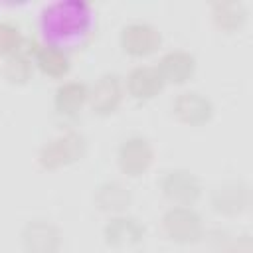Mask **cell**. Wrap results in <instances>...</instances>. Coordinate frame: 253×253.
I'll return each instance as SVG.
<instances>
[{
	"mask_svg": "<svg viewBox=\"0 0 253 253\" xmlns=\"http://www.w3.org/2000/svg\"><path fill=\"white\" fill-rule=\"evenodd\" d=\"M160 190L162 194L176 206H192L200 194H202V184L196 174H192L186 168H174L168 170L162 180H160Z\"/></svg>",
	"mask_w": 253,
	"mask_h": 253,
	"instance_id": "obj_5",
	"label": "cell"
},
{
	"mask_svg": "<svg viewBox=\"0 0 253 253\" xmlns=\"http://www.w3.org/2000/svg\"><path fill=\"white\" fill-rule=\"evenodd\" d=\"M130 190L117 182V180H109L97 186L95 190V204L99 206V210L107 211V213H123L128 206H130Z\"/></svg>",
	"mask_w": 253,
	"mask_h": 253,
	"instance_id": "obj_15",
	"label": "cell"
},
{
	"mask_svg": "<svg viewBox=\"0 0 253 253\" xmlns=\"http://www.w3.org/2000/svg\"><path fill=\"white\" fill-rule=\"evenodd\" d=\"M144 233H146L144 223L138 217L126 215V213H119V215L111 217L103 227V237L113 247L136 245L144 239Z\"/></svg>",
	"mask_w": 253,
	"mask_h": 253,
	"instance_id": "obj_10",
	"label": "cell"
},
{
	"mask_svg": "<svg viewBox=\"0 0 253 253\" xmlns=\"http://www.w3.org/2000/svg\"><path fill=\"white\" fill-rule=\"evenodd\" d=\"M22 247L28 253H57L61 247V231L47 219H32L22 227Z\"/></svg>",
	"mask_w": 253,
	"mask_h": 253,
	"instance_id": "obj_7",
	"label": "cell"
},
{
	"mask_svg": "<svg viewBox=\"0 0 253 253\" xmlns=\"http://www.w3.org/2000/svg\"><path fill=\"white\" fill-rule=\"evenodd\" d=\"M125 97V85L119 73H103L89 89V105L97 115H111L119 109Z\"/></svg>",
	"mask_w": 253,
	"mask_h": 253,
	"instance_id": "obj_8",
	"label": "cell"
},
{
	"mask_svg": "<svg viewBox=\"0 0 253 253\" xmlns=\"http://www.w3.org/2000/svg\"><path fill=\"white\" fill-rule=\"evenodd\" d=\"M22 40H24V36L14 22L0 20V55H10V53L18 51Z\"/></svg>",
	"mask_w": 253,
	"mask_h": 253,
	"instance_id": "obj_20",
	"label": "cell"
},
{
	"mask_svg": "<svg viewBox=\"0 0 253 253\" xmlns=\"http://www.w3.org/2000/svg\"><path fill=\"white\" fill-rule=\"evenodd\" d=\"M85 154V138L79 132L67 130L49 138L38 152V162L43 170H57Z\"/></svg>",
	"mask_w": 253,
	"mask_h": 253,
	"instance_id": "obj_2",
	"label": "cell"
},
{
	"mask_svg": "<svg viewBox=\"0 0 253 253\" xmlns=\"http://www.w3.org/2000/svg\"><path fill=\"white\" fill-rule=\"evenodd\" d=\"M156 69L160 71L164 83L182 85L194 75L196 57H194V53H190L186 49H170L158 59Z\"/></svg>",
	"mask_w": 253,
	"mask_h": 253,
	"instance_id": "obj_12",
	"label": "cell"
},
{
	"mask_svg": "<svg viewBox=\"0 0 253 253\" xmlns=\"http://www.w3.org/2000/svg\"><path fill=\"white\" fill-rule=\"evenodd\" d=\"M121 47L134 57H144L154 53L162 43L160 30L150 22H128L121 28L119 36Z\"/></svg>",
	"mask_w": 253,
	"mask_h": 253,
	"instance_id": "obj_4",
	"label": "cell"
},
{
	"mask_svg": "<svg viewBox=\"0 0 253 253\" xmlns=\"http://www.w3.org/2000/svg\"><path fill=\"white\" fill-rule=\"evenodd\" d=\"M164 79L156 65H136L126 75V89L138 101L154 99L164 89Z\"/></svg>",
	"mask_w": 253,
	"mask_h": 253,
	"instance_id": "obj_13",
	"label": "cell"
},
{
	"mask_svg": "<svg viewBox=\"0 0 253 253\" xmlns=\"http://www.w3.org/2000/svg\"><path fill=\"white\" fill-rule=\"evenodd\" d=\"M249 204V186L241 180H227L213 188L211 208L221 215H237Z\"/></svg>",
	"mask_w": 253,
	"mask_h": 253,
	"instance_id": "obj_11",
	"label": "cell"
},
{
	"mask_svg": "<svg viewBox=\"0 0 253 253\" xmlns=\"http://www.w3.org/2000/svg\"><path fill=\"white\" fill-rule=\"evenodd\" d=\"M154 160V150L148 138L144 136H128L121 142L117 152V162L123 174L126 176H140L144 174Z\"/></svg>",
	"mask_w": 253,
	"mask_h": 253,
	"instance_id": "obj_6",
	"label": "cell"
},
{
	"mask_svg": "<svg viewBox=\"0 0 253 253\" xmlns=\"http://www.w3.org/2000/svg\"><path fill=\"white\" fill-rule=\"evenodd\" d=\"M2 73L4 77L14 83V85H24L32 79V73H34V63H32V57L22 53V51H14L10 55H6L4 59V67H2Z\"/></svg>",
	"mask_w": 253,
	"mask_h": 253,
	"instance_id": "obj_18",
	"label": "cell"
},
{
	"mask_svg": "<svg viewBox=\"0 0 253 253\" xmlns=\"http://www.w3.org/2000/svg\"><path fill=\"white\" fill-rule=\"evenodd\" d=\"M160 223H162V231L178 243H192V241H198L204 235L202 215L192 206H172V208H168L164 211Z\"/></svg>",
	"mask_w": 253,
	"mask_h": 253,
	"instance_id": "obj_3",
	"label": "cell"
},
{
	"mask_svg": "<svg viewBox=\"0 0 253 253\" xmlns=\"http://www.w3.org/2000/svg\"><path fill=\"white\" fill-rule=\"evenodd\" d=\"M95 12L85 0H55L40 12V28L45 43L59 49H75L89 42Z\"/></svg>",
	"mask_w": 253,
	"mask_h": 253,
	"instance_id": "obj_1",
	"label": "cell"
},
{
	"mask_svg": "<svg viewBox=\"0 0 253 253\" xmlns=\"http://www.w3.org/2000/svg\"><path fill=\"white\" fill-rule=\"evenodd\" d=\"M34 61L40 67V71L49 75V77H65L71 69V61H69L67 51H63L55 45H49V43H43L38 47Z\"/></svg>",
	"mask_w": 253,
	"mask_h": 253,
	"instance_id": "obj_17",
	"label": "cell"
},
{
	"mask_svg": "<svg viewBox=\"0 0 253 253\" xmlns=\"http://www.w3.org/2000/svg\"><path fill=\"white\" fill-rule=\"evenodd\" d=\"M89 103V87L83 81H63L53 93V107L59 115H77Z\"/></svg>",
	"mask_w": 253,
	"mask_h": 253,
	"instance_id": "obj_14",
	"label": "cell"
},
{
	"mask_svg": "<svg viewBox=\"0 0 253 253\" xmlns=\"http://www.w3.org/2000/svg\"><path fill=\"white\" fill-rule=\"evenodd\" d=\"M213 235H217V237H213L217 251H223V253H253V243H251L249 233L227 237L225 231H215Z\"/></svg>",
	"mask_w": 253,
	"mask_h": 253,
	"instance_id": "obj_19",
	"label": "cell"
},
{
	"mask_svg": "<svg viewBox=\"0 0 253 253\" xmlns=\"http://www.w3.org/2000/svg\"><path fill=\"white\" fill-rule=\"evenodd\" d=\"M211 18L219 30L235 32L247 20V8L239 0H219L211 4Z\"/></svg>",
	"mask_w": 253,
	"mask_h": 253,
	"instance_id": "obj_16",
	"label": "cell"
},
{
	"mask_svg": "<svg viewBox=\"0 0 253 253\" xmlns=\"http://www.w3.org/2000/svg\"><path fill=\"white\" fill-rule=\"evenodd\" d=\"M172 111L184 125L200 126L213 117V103L198 91H182L174 99Z\"/></svg>",
	"mask_w": 253,
	"mask_h": 253,
	"instance_id": "obj_9",
	"label": "cell"
}]
</instances>
